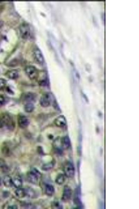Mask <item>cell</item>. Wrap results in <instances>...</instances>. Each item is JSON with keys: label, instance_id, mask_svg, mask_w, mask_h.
I'll use <instances>...</instances> for the list:
<instances>
[{"label": "cell", "instance_id": "8992f818", "mask_svg": "<svg viewBox=\"0 0 139 209\" xmlns=\"http://www.w3.org/2000/svg\"><path fill=\"white\" fill-rule=\"evenodd\" d=\"M33 56L37 63L42 64L44 62V58L40 50L38 48H35L33 51Z\"/></svg>", "mask_w": 139, "mask_h": 209}, {"label": "cell", "instance_id": "e0dca14e", "mask_svg": "<svg viewBox=\"0 0 139 209\" xmlns=\"http://www.w3.org/2000/svg\"><path fill=\"white\" fill-rule=\"evenodd\" d=\"M55 164H56V162L54 160H52V161L49 162V163L44 164L42 167V171H44L50 170L54 167Z\"/></svg>", "mask_w": 139, "mask_h": 209}, {"label": "cell", "instance_id": "4316f807", "mask_svg": "<svg viewBox=\"0 0 139 209\" xmlns=\"http://www.w3.org/2000/svg\"><path fill=\"white\" fill-rule=\"evenodd\" d=\"M1 185V178H0V186Z\"/></svg>", "mask_w": 139, "mask_h": 209}, {"label": "cell", "instance_id": "3957f363", "mask_svg": "<svg viewBox=\"0 0 139 209\" xmlns=\"http://www.w3.org/2000/svg\"><path fill=\"white\" fill-rule=\"evenodd\" d=\"M19 33L21 38L27 40L31 35V31L29 25L24 23L21 25L19 28Z\"/></svg>", "mask_w": 139, "mask_h": 209}, {"label": "cell", "instance_id": "ac0fdd59", "mask_svg": "<svg viewBox=\"0 0 139 209\" xmlns=\"http://www.w3.org/2000/svg\"><path fill=\"white\" fill-rule=\"evenodd\" d=\"M65 174H60L57 176L56 179V183L58 185H63L65 181Z\"/></svg>", "mask_w": 139, "mask_h": 209}, {"label": "cell", "instance_id": "ba28073f", "mask_svg": "<svg viewBox=\"0 0 139 209\" xmlns=\"http://www.w3.org/2000/svg\"><path fill=\"white\" fill-rule=\"evenodd\" d=\"M18 124L19 127L25 129L27 127L29 124V121L26 116L19 115L18 117Z\"/></svg>", "mask_w": 139, "mask_h": 209}, {"label": "cell", "instance_id": "cb8c5ba5", "mask_svg": "<svg viewBox=\"0 0 139 209\" xmlns=\"http://www.w3.org/2000/svg\"><path fill=\"white\" fill-rule=\"evenodd\" d=\"M7 81L3 78H0V90H2L6 87Z\"/></svg>", "mask_w": 139, "mask_h": 209}, {"label": "cell", "instance_id": "5bb4252c", "mask_svg": "<svg viewBox=\"0 0 139 209\" xmlns=\"http://www.w3.org/2000/svg\"><path fill=\"white\" fill-rule=\"evenodd\" d=\"M45 194L48 196H53L55 192V189L54 187L50 184H47L45 187Z\"/></svg>", "mask_w": 139, "mask_h": 209}, {"label": "cell", "instance_id": "7c38bea8", "mask_svg": "<svg viewBox=\"0 0 139 209\" xmlns=\"http://www.w3.org/2000/svg\"><path fill=\"white\" fill-rule=\"evenodd\" d=\"M6 76L7 77L10 79L15 80L18 78V71L17 70H11L8 71L6 73Z\"/></svg>", "mask_w": 139, "mask_h": 209}, {"label": "cell", "instance_id": "9c48e42d", "mask_svg": "<svg viewBox=\"0 0 139 209\" xmlns=\"http://www.w3.org/2000/svg\"><path fill=\"white\" fill-rule=\"evenodd\" d=\"M54 124L59 127H64L66 125V120L64 116L60 115L55 119Z\"/></svg>", "mask_w": 139, "mask_h": 209}, {"label": "cell", "instance_id": "52a82bcc", "mask_svg": "<svg viewBox=\"0 0 139 209\" xmlns=\"http://www.w3.org/2000/svg\"><path fill=\"white\" fill-rule=\"evenodd\" d=\"M72 195V190L68 185H65L64 187L62 200L64 201H67L71 199Z\"/></svg>", "mask_w": 139, "mask_h": 209}, {"label": "cell", "instance_id": "2e32d148", "mask_svg": "<svg viewBox=\"0 0 139 209\" xmlns=\"http://www.w3.org/2000/svg\"><path fill=\"white\" fill-rule=\"evenodd\" d=\"M15 193L16 196L19 198H23L26 196V189L21 188H17L15 191Z\"/></svg>", "mask_w": 139, "mask_h": 209}, {"label": "cell", "instance_id": "484cf974", "mask_svg": "<svg viewBox=\"0 0 139 209\" xmlns=\"http://www.w3.org/2000/svg\"><path fill=\"white\" fill-rule=\"evenodd\" d=\"M5 103V99L3 96L0 95V107L3 106Z\"/></svg>", "mask_w": 139, "mask_h": 209}, {"label": "cell", "instance_id": "8fae6325", "mask_svg": "<svg viewBox=\"0 0 139 209\" xmlns=\"http://www.w3.org/2000/svg\"><path fill=\"white\" fill-rule=\"evenodd\" d=\"M36 96L35 94L31 92H28L24 95V101L26 102V103H31L34 101L36 99Z\"/></svg>", "mask_w": 139, "mask_h": 209}, {"label": "cell", "instance_id": "44dd1931", "mask_svg": "<svg viewBox=\"0 0 139 209\" xmlns=\"http://www.w3.org/2000/svg\"><path fill=\"white\" fill-rule=\"evenodd\" d=\"M26 196L31 198H35L36 196V194L35 190L31 188L26 189Z\"/></svg>", "mask_w": 139, "mask_h": 209}, {"label": "cell", "instance_id": "30bf717a", "mask_svg": "<svg viewBox=\"0 0 139 209\" xmlns=\"http://www.w3.org/2000/svg\"><path fill=\"white\" fill-rule=\"evenodd\" d=\"M60 143L63 150L68 149L71 146L70 139L67 136H65L60 139Z\"/></svg>", "mask_w": 139, "mask_h": 209}, {"label": "cell", "instance_id": "d4e9b609", "mask_svg": "<svg viewBox=\"0 0 139 209\" xmlns=\"http://www.w3.org/2000/svg\"><path fill=\"white\" fill-rule=\"evenodd\" d=\"M52 208L55 209H62V205L58 201H54L52 203Z\"/></svg>", "mask_w": 139, "mask_h": 209}, {"label": "cell", "instance_id": "9a60e30c", "mask_svg": "<svg viewBox=\"0 0 139 209\" xmlns=\"http://www.w3.org/2000/svg\"><path fill=\"white\" fill-rule=\"evenodd\" d=\"M3 185L6 187H10L13 185V180L10 176H5L3 178Z\"/></svg>", "mask_w": 139, "mask_h": 209}, {"label": "cell", "instance_id": "5b68a950", "mask_svg": "<svg viewBox=\"0 0 139 209\" xmlns=\"http://www.w3.org/2000/svg\"><path fill=\"white\" fill-rule=\"evenodd\" d=\"M52 95L49 93H46L43 94L40 100L41 106L44 108L49 107L52 101Z\"/></svg>", "mask_w": 139, "mask_h": 209}, {"label": "cell", "instance_id": "4fadbf2b", "mask_svg": "<svg viewBox=\"0 0 139 209\" xmlns=\"http://www.w3.org/2000/svg\"><path fill=\"white\" fill-rule=\"evenodd\" d=\"M13 185L16 188H19L22 187L23 182L22 178L19 176H17L12 179Z\"/></svg>", "mask_w": 139, "mask_h": 209}, {"label": "cell", "instance_id": "6da1fadb", "mask_svg": "<svg viewBox=\"0 0 139 209\" xmlns=\"http://www.w3.org/2000/svg\"><path fill=\"white\" fill-rule=\"evenodd\" d=\"M26 177L28 181L30 183L33 185H37L41 177V174L36 168H33L27 173Z\"/></svg>", "mask_w": 139, "mask_h": 209}, {"label": "cell", "instance_id": "ffe728a7", "mask_svg": "<svg viewBox=\"0 0 139 209\" xmlns=\"http://www.w3.org/2000/svg\"><path fill=\"white\" fill-rule=\"evenodd\" d=\"M35 106L33 103H26L24 106V110L26 112L30 113L33 111Z\"/></svg>", "mask_w": 139, "mask_h": 209}, {"label": "cell", "instance_id": "603a6c76", "mask_svg": "<svg viewBox=\"0 0 139 209\" xmlns=\"http://www.w3.org/2000/svg\"><path fill=\"white\" fill-rule=\"evenodd\" d=\"M6 117L4 114L0 115V128H3V126L6 125Z\"/></svg>", "mask_w": 139, "mask_h": 209}, {"label": "cell", "instance_id": "d6986e66", "mask_svg": "<svg viewBox=\"0 0 139 209\" xmlns=\"http://www.w3.org/2000/svg\"><path fill=\"white\" fill-rule=\"evenodd\" d=\"M0 170L3 172H7L9 170V168L6 162L3 159L0 158Z\"/></svg>", "mask_w": 139, "mask_h": 209}, {"label": "cell", "instance_id": "7402d4cb", "mask_svg": "<svg viewBox=\"0 0 139 209\" xmlns=\"http://www.w3.org/2000/svg\"><path fill=\"white\" fill-rule=\"evenodd\" d=\"M74 203L78 208H83V205L81 200L78 196H75L74 199Z\"/></svg>", "mask_w": 139, "mask_h": 209}, {"label": "cell", "instance_id": "7a4b0ae2", "mask_svg": "<svg viewBox=\"0 0 139 209\" xmlns=\"http://www.w3.org/2000/svg\"><path fill=\"white\" fill-rule=\"evenodd\" d=\"M63 171L66 177L72 178L74 176L75 169L74 165L71 162L68 161L65 163L63 166Z\"/></svg>", "mask_w": 139, "mask_h": 209}, {"label": "cell", "instance_id": "277c9868", "mask_svg": "<svg viewBox=\"0 0 139 209\" xmlns=\"http://www.w3.org/2000/svg\"><path fill=\"white\" fill-rule=\"evenodd\" d=\"M25 71L28 78L31 80L36 79L39 76L38 70L33 66H28L26 67Z\"/></svg>", "mask_w": 139, "mask_h": 209}]
</instances>
